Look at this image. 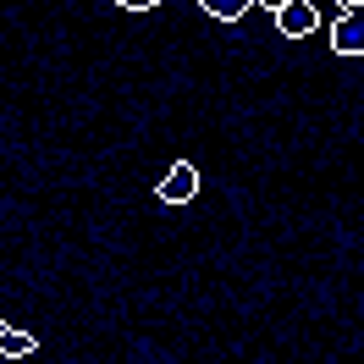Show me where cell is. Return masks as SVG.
Segmentation results:
<instances>
[{"mask_svg": "<svg viewBox=\"0 0 364 364\" xmlns=\"http://www.w3.org/2000/svg\"><path fill=\"white\" fill-rule=\"evenodd\" d=\"M315 28H320L315 0H287V6L276 11V33H282V39H309Z\"/></svg>", "mask_w": 364, "mask_h": 364, "instance_id": "6da1fadb", "label": "cell"}, {"mask_svg": "<svg viewBox=\"0 0 364 364\" xmlns=\"http://www.w3.org/2000/svg\"><path fill=\"white\" fill-rule=\"evenodd\" d=\"M331 50L337 55H364V0L331 23Z\"/></svg>", "mask_w": 364, "mask_h": 364, "instance_id": "7a4b0ae2", "label": "cell"}, {"mask_svg": "<svg viewBox=\"0 0 364 364\" xmlns=\"http://www.w3.org/2000/svg\"><path fill=\"white\" fill-rule=\"evenodd\" d=\"M155 193H160V205H188V199L199 193V171H193L188 160H177V166H171V171L160 177Z\"/></svg>", "mask_w": 364, "mask_h": 364, "instance_id": "3957f363", "label": "cell"}, {"mask_svg": "<svg viewBox=\"0 0 364 364\" xmlns=\"http://www.w3.org/2000/svg\"><path fill=\"white\" fill-rule=\"evenodd\" d=\"M33 348H39V342L28 337V331H6V337H0V353H11L17 364H23V359H33Z\"/></svg>", "mask_w": 364, "mask_h": 364, "instance_id": "277c9868", "label": "cell"}, {"mask_svg": "<svg viewBox=\"0 0 364 364\" xmlns=\"http://www.w3.org/2000/svg\"><path fill=\"white\" fill-rule=\"evenodd\" d=\"M199 6H205L210 17H221V23H237V17H243V11H249L254 0H199Z\"/></svg>", "mask_w": 364, "mask_h": 364, "instance_id": "5b68a950", "label": "cell"}, {"mask_svg": "<svg viewBox=\"0 0 364 364\" xmlns=\"http://www.w3.org/2000/svg\"><path fill=\"white\" fill-rule=\"evenodd\" d=\"M116 6H127V11H149V6H160V0H116Z\"/></svg>", "mask_w": 364, "mask_h": 364, "instance_id": "8992f818", "label": "cell"}, {"mask_svg": "<svg viewBox=\"0 0 364 364\" xmlns=\"http://www.w3.org/2000/svg\"><path fill=\"white\" fill-rule=\"evenodd\" d=\"M259 6H271V11H282V6H287V0H259Z\"/></svg>", "mask_w": 364, "mask_h": 364, "instance_id": "52a82bcc", "label": "cell"}, {"mask_svg": "<svg viewBox=\"0 0 364 364\" xmlns=\"http://www.w3.org/2000/svg\"><path fill=\"white\" fill-rule=\"evenodd\" d=\"M342 6H348V11H353V6H359V0H342Z\"/></svg>", "mask_w": 364, "mask_h": 364, "instance_id": "ba28073f", "label": "cell"}, {"mask_svg": "<svg viewBox=\"0 0 364 364\" xmlns=\"http://www.w3.org/2000/svg\"><path fill=\"white\" fill-rule=\"evenodd\" d=\"M0 337H6V326H0Z\"/></svg>", "mask_w": 364, "mask_h": 364, "instance_id": "9c48e42d", "label": "cell"}, {"mask_svg": "<svg viewBox=\"0 0 364 364\" xmlns=\"http://www.w3.org/2000/svg\"><path fill=\"white\" fill-rule=\"evenodd\" d=\"M23 364H28V359H23Z\"/></svg>", "mask_w": 364, "mask_h": 364, "instance_id": "30bf717a", "label": "cell"}]
</instances>
